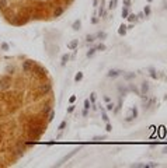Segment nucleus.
I'll return each mask as SVG.
<instances>
[{
	"label": "nucleus",
	"mask_w": 167,
	"mask_h": 168,
	"mask_svg": "<svg viewBox=\"0 0 167 168\" xmlns=\"http://www.w3.org/2000/svg\"><path fill=\"white\" fill-rule=\"evenodd\" d=\"M7 1H9V0H0V11H1V10H3L4 7H6Z\"/></svg>",
	"instance_id": "7ed1b4c3"
},
{
	"label": "nucleus",
	"mask_w": 167,
	"mask_h": 168,
	"mask_svg": "<svg viewBox=\"0 0 167 168\" xmlns=\"http://www.w3.org/2000/svg\"><path fill=\"white\" fill-rule=\"evenodd\" d=\"M133 118H136V109H135V108L131 111V115L127 118V121H131V119H133Z\"/></svg>",
	"instance_id": "f257e3e1"
},
{
	"label": "nucleus",
	"mask_w": 167,
	"mask_h": 168,
	"mask_svg": "<svg viewBox=\"0 0 167 168\" xmlns=\"http://www.w3.org/2000/svg\"><path fill=\"white\" fill-rule=\"evenodd\" d=\"M103 119H104V121H105V122H107V121H108V116H107V115H105V114H104V115H103Z\"/></svg>",
	"instance_id": "6ab92c4d"
},
{
	"label": "nucleus",
	"mask_w": 167,
	"mask_h": 168,
	"mask_svg": "<svg viewBox=\"0 0 167 168\" xmlns=\"http://www.w3.org/2000/svg\"><path fill=\"white\" fill-rule=\"evenodd\" d=\"M119 74V71H117V70H111V71H109V76H111V77H115V76H118Z\"/></svg>",
	"instance_id": "20e7f679"
},
{
	"label": "nucleus",
	"mask_w": 167,
	"mask_h": 168,
	"mask_svg": "<svg viewBox=\"0 0 167 168\" xmlns=\"http://www.w3.org/2000/svg\"><path fill=\"white\" fill-rule=\"evenodd\" d=\"M112 107H114L112 104H108V105H107V109H112Z\"/></svg>",
	"instance_id": "a211bd4d"
},
{
	"label": "nucleus",
	"mask_w": 167,
	"mask_h": 168,
	"mask_svg": "<svg viewBox=\"0 0 167 168\" xmlns=\"http://www.w3.org/2000/svg\"><path fill=\"white\" fill-rule=\"evenodd\" d=\"M76 46H77V41H72L69 45H68V48H69V49H75Z\"/></svg>",
	"instance_id": "f03ea898"
},
{
	"label": "nucleus",
	"mask_w": 167,
	"mask_h": 168,
	"mask_svg": "<svg viewBox=\"0 0 167 168\" xmlns=\"http://www.w3.org/2000/svg\"><path fill=\"white\" fill-rule=\"evenodd\" d=\"M128 18H129V21H133V20H136V16H135V14H131Z\"/></svg>",
	"instance_id": "f8f14e48"
},
{
	"label": "nucleus",
	"mask_w": 167,
	"mask_h": 168,
	"mask_svg": "<svg viewBox=\"0 0 167 168\" xmlns=\"http://www.w3.org/2000/svg\"><path fill=\"white\" fill-rule=\"evenodd\" d=\"M127 16H128V10L124 9V10H122V17H127Z\"/></svg>",
	"instance_id": "ddd939ff"
},
{
	"label": "nucleus",
	"mask_w": 167,
	"mask_h": 168,
	"mask_svg": "<svg viewBox=\"0 0 167 168\" xmlns=\"http://www.w3.org/2000/svg\"><path fill=\"white\" fill-rule=\"evenodd\" d=\"M68 59H69V56H68V55H63V56H62V64L66 63V62H68Z\"/></svg>",
	"instance_id": "0eeeda50"
},
{
	"label": "nucleus",
	"mask_w": 167,
	"mask_h": 168,
	"mask_svg": "<svg viewBox=\"0 0 167 168\" xmlns=\"http://www.w3.org/2000/svg\"><path fill=\"white\" fill-rule=\"evenodd\" d=\"M65 126H66V122H62V123H60V126H59V129L62 130V129H63Z\"/></svg>",
	"instance_id": "2eb2a0df"
},
{
	"label": "nucleus",
	"mask_w": 167,
	"mask_h": 168,
	"mask_svg": "<svg viewBox=\"0 0 167 168\" xmlns=\"http://www.w3.org/2000/svg\"><path fill=\"white\" fill-rule=\"evenodd\" d=\"M148 1H152V0H148Z\"/></svg>",
	"instance_id": "412c9836"
},
{
	"label": "nucleus",
	"mask_w": 167,
	"mask_h": 168,
	"mask_svg": "<svg viewBox=\"0 0 167 168\" xmlns=\"http://www.w3.org/2000/svg\"><path fill=\"white\" fill-rule=\"evenodd\" d=\"M94 51H96V49H90V51L87 52V56H89V58H90V56H93V53H94Z\"/></svg>",
	"instance_id": "9b49d317"
},
{
	"label": "nucleus",
	"mask_w": 167,
	"mask_h": 168,
	"mask_svg": "<svg viewBox=\"0 0 167 168\" xmlns=\"http://www.w3.org/2000/svg\"><path fill=\"white\" fill-rule=\"evenodd\" d=\"M149 13H150V9H149V6H148L146 9H145V14H146V16H149Z\"/></svg>",
	"instance_id": "4468645a"
},
{
	"label": "nucleus",
	"mask_w": 167,
	"mask_h": 168,
	"mask_svg": "<svg viewBox=\"0 0 167 168\" xmlns=\"http://www.w3.org/2000/svg\"><path fill=\"white\" fill-rule=\"evenodd\" d=\"M84 108H86V109H89V108H90V102H89V99H86V101H84Z\"/></svg>",
	"instance_id": "9d476101"
},
{
	"label": "nucleus",
	"mask_w": 167,
	"mask_h": 168,
	"mask_svg": "<svg viewBox=\"0 0 167 168\" xmlns=\"http://www.w3.org/2000/svg\"><path fill=\"white\" fill-rule=\"evenodd\" d=\"M87 41H89V42H91V41H94V36H91V35H90V36H87Z\"/></svg>",
	"instance_id": "f3484780"
},
{
	"label": "nucleus",
	"mask_w": 167,
	"mask_h": 168,
	"mask_svg": "<svg viewBox=\"0 0 167 168\" xmlns=\"http://www.w3.org/2000/svg\"><path fill=\"white\" fill-rule=\"evenodd\" d=\"M97 36H98V38H101V39H104V38L107 36V34H105V32H100V34H98Z\"/></svg>",
	"instance_id": "1a4fd4ad"
},
{
	"label": "nucleus",
	"mask_w": 167,
	"mask_h": 168,
	"mask_svg": "<svg viewBox=\"0 0 167 168\" xmlns=\"http://www.w3.org/2000/svg\"><path fill=\"white\" fill-rule=\"evenodd\" d=\"M125 34V25H121V28H119V35H124Z\"/></svg>",
	"instance_id": "6e6552de"
},
{
	"label": "nucleus",
	"mask_w": 167,
	"mask_h": 168,
	"mask_svg": "<svg viewBox=\"0 0 167 168\" xmlns=\"http://www.w3.org/2000/svg\"><path fill=\"white\" fill-rule=\"evenodd\" d=\"M79 27H80V21H75V24H73V29H79Z\"/></svg>",
	"instance_id": "423d86ee"
},
{
	"label": "nucleus",
	"mask_w": 167,
	"mask_h": 168,
	"mask_svg": "<svg viewBox=\"0 0 167 168\" xmlns=\"http://www.w3.org/2000/svg\"><path fill=\"white\" fill-rule=\"evenodd\" d=\"M75 99H76L75 95H73V97H70V102H75Z\"/></svg>",
	"instance_id": "aec40b11"
},
{
	"label": "nucleus",
	"mask_w": 167,
	"mask_h": 168,
	"mask_svg": "<svg viewBox=\"0 0 167 168\" xmlns=\"http://www.w3.org/2000/svg\"><path fill=\"white\" fill-rule=\"evenodd\" d=\"M81 79H83V74H81V73H77V74H76V77H75V80L76 81H80Z\"/></svg>",
	"instance_id": "39448f33"
},
{
	"label": "nucleus",
	"mask_w": 167,
	"mask_h": 168,
	"mask_svg": "<svg viewBox=\"0 0 167 168\" xmlns=\"http://www.w3.org/2000/svg\"><path fill=\"white\" fill-rule=\"evenodd\" d=\"M124 3H125V6H127V7H129V4H131V1H129V0H124Z\"/></svg>",
	"instance_id": "dca6fc26"
}]
</instances>
